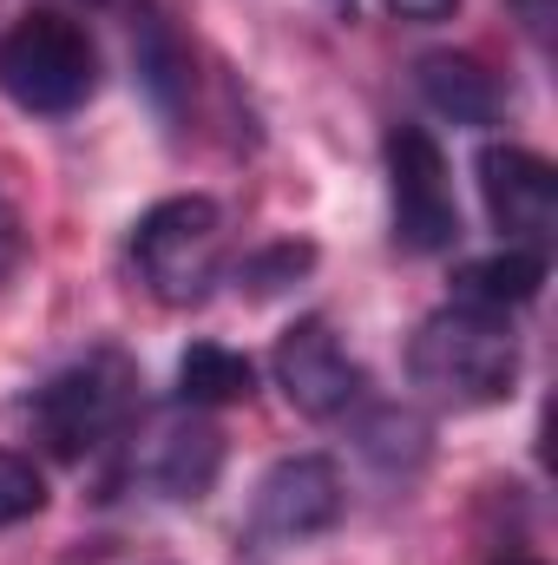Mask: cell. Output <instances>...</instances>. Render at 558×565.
I'll use <instances>...</instances> for the list:
<instances>
[{"mask_svg":"<svg viewBox=\"0 0 558 565\" xmlns=\"http://www.w3.org/2000/svg\"><path fill=\"white\" fill-rule=\"evenodd\" d=\"M309 264H315L309 244H270V250H257V257L237 270V282H244V296H277V289H289Z\"/></svg>","mask_w":558,"mask_h":565,"instance_id":"cell-15","label":"cell"},{"mask_svg":"<svg viewBox=\"0 0 558 565\" xmlns=\"http://www.w3.org/2000/svg\"><path fill=\"white\" fill-rule=\"evenodd\" d=\"M13 257H20V224H13V211L0 204V270H7Z\"/></svg>","mask_w":558,"mask_h":565,"instance_id":"cell-19","label":"cell"},{"mask_svg":"<svg viewBox=\"0 0 558 565\" xmlns=\"http://www.w3.org/2000/svg\"><path fill=\"white\" fill-rule=\"evenodd\" d=\"M257 395V369L250 355L224 349V342H191L178 362V402L184 408H224V402H250Z\"/></svg>","mask_w":558,"mask_h":565,"instance_id":"cell-13","label":"cell"},{"mask_svg":"<svg viewBox=\"0 0 558 565\" xmlns=\"http://www.w3.org/2000/svg\"><path fill=\"white\" fill-rule=\"evenodd\" d=\"M388 158V204H395V244L415 257H440L460 244V204H453V178L433 132L420 126H395L382 139Z\"/></svg>","mask_w":558,"mask_h":565,"instance_id":"cell-5","label":"cell"},{"mask_svg":"<svg viewBox=\"0 0 558 565\" xmlns=\"http://www.w3.org/2000/svg\"><path fill=\"white\" fill-rule=\"evenodd\" d=\"M132 388H139L132 362H126L119 349H99V355L60 369V375L26 402V415H33L40 440H46L60 460H86L99 440H112V434L126 427Z\"/></svg>","mask_w":558,"mask_h":565,"instance_id":"cell-4","label":"cell"},{"mask_svg":"<svg viewBox=\"0 0 558 565\" xmlns=\"http://www.w3.org/2000/svg\"><path fill=\"white\" fill-rule=\"evenodd\" d=\"M513 565H539V559H513Z\"/></svg>","mask_w":558,"mask_h":565,"instance_id":"cell-21","label":"cell"},{"mask_svg":"<svg viewBox=\"0 0 558 565\" xmlns=\"http://www.w3.org/2000/svg\"><path fill=\"white\" fill-rule=\"evenodd\" d=\"M408 375L427 395L453 402V408H486L506 402L519 382V335L500 309H473V302H447L433 309L408 342Z\"/></svg>","mask_w":558,"mask_h":565,"instance_id":"cell-1","label":"cell"},{"mask_svg":"<svg viewBox=\"0 0 558 565\" xmlns=\"http://www.w3.org/2000/svg\"><path fill=\"white\" fill-rule=\"evenodd\" d=\"M388 7H395L401 20H447L460 0H388Z\"/></svg>","mask_w":558,"mask_h":565,"instance_id":"cell-18","label":"cell"},{"mask_svg":"<svg viewBox=\"0 0 558 565\" xmlns=\"http://www.w3.org/2000/svg\"><path fill=\"white\" fill-rule=\"evenodd\" d=\"M224 467V434L211 422H164L151 434V454H144V473L171 493V500H204L211 480Z\"/></svg>","mask_w":558,"mask_h":565,"instance_id":"cell-11","label":"cell"},{"mask_svg":"<svg viewBox=\"0 0 558 565\" xmlns=\"http://www.w3.org/2000/svg\"><path fill=\"white\" fill-rule=\"evenodd\" d=\"M342 520V473L322 454H289L257 480L250 500V546L282 553V546H309Z\"/></svg>","mask_w":558,"mask_h":565,"instance_id":"cell-6","label":"cell"},{"mask_svg":"<svg viewBox=\"0 0 558 565\" xmlns=\"http://www.w3.org/2000/svg\"><path fill=\"white\" fill-rule=\"evenodd\" d=\"M513 7H519V26H526L539 46H546V26H552V0H513Z\"/></svg>","mask_w":558,"mask_h":565,"instance_id":"cell-17","label":"cell"},{"mask_svg":"<svg viewBox=\"0 0 558 565\" xmlns=\"http://www.w3.org/2000/svg\"><path fill=\"white\" fill-rule=\"evenodd\" d=\"M270 369H277V388L289 395V408L309 415V422L348 415V408L362 402V388H368L362 362L342 349V335L329 329V316H296L277 335Z\"/></svg>","mask_w":558,"mask_h":565,"instance_id":"cell-7","label":"cell"},{"mask_svg":"<svg viewBox=\"0 0 558 565\" xmlns=\"http://www.w3.org/2000/svg\"><path fill=\"white\" fill-rule=\"evenodd\" d=\"M362 447L382 460V467H395V454H408V467H415L420 454H427V427L415 415H401V408H382L375 422L362 427Z\"/></svg>","mask_w":558,"mask_h":565,"instance_id":"cell-16","label":"cell"},{"mask_svg":"<svg viewBox=\"0 0 558 565\" xmlns=\"http://www.w3.org/2000/svg\"><path fill=\"white\" fill-rule=\"evenodd\" d=\"M322 7H335V13H355V0H322Z\"/></svg>","mask_w":558,"mask_h":565,"instance_id":"cell-20","label":"cell"},{"mask_svg":"<svg viewBox=\"0 0 558 565\" xmlns=\"http://www.w3.org/2000/svg\"><path fill=\"white\" fill-rule=\"evenodd\" d=\"M415 93L453 126H493L506 113V86L473 60V53H420Z\"/></svg>","mask_w":558,"mask_h":565,"instance_id":"cell-9","label":"cell"},{"mask_svg":"<svg viewBox=\"0 0 558 565\" xmlns=\"http://www.w3.org/2000/svg\"><path fill=\"white\" fill-rule=\"evenodd\" d=\"M473 171H480L486 217L506 231V244L546 250L552 231H558V171H552V158H539V151H526V145H480Z\"/></svg>","mask_w":558,"mask_h":565,"instance_id":"cell-8","label":"cell"},{"mask_svg":"<svg viewBox=\"0 0 558 565\" xmlns=\"http://www.w3.org/2000/svg\"><path fill=\"white\" fill-rule=\"evenodd\" d=\"M0 93L20 113L66 119L99 93V46L79 20L66 13H20L0 33Z\"/></svg>","mask_w":558,"mask_h":565,"instance_id":"cell-2","label":"cell"},{"mask_svg":"<svg viewBox=\"0 0 558 565\" xmlns=\"http://www.w3.org/2000/svg\"><path fill=\"white\" fill-rule=\"evenodd\" d=\"M132 264L139 282L171 302L191 309L211 296V282L224 270V211L211 198H164L132 224Z\"/></svg>","mask_w":558,"mask_h":565,"instance_id":"cell-3","label":"cell"},{"mask_svg":"<svg viewBox=\"0 0 558 565\" xmlns=\"http://www.w3.org/2000/svg\"><path fill=\"white\" fill-rule=\"evenodd\" d=\"M546 289V250H526V244H506L493 257H473L460 264L453 277V302H473V309H519Z\"/></svg>","mask_w":558,"mask_h":565,"instance_id":"cell-12","label":"cell"},{"mask_svg":"<svg viewBox=\"0 0 558 565\" xmlns=\"http://www.w3.org/2000/svg\"><path fill=\"white\" fill-rule=\"evenodd\" d=\"M132 66H139V86H144V99H151V113L164 126H178L184 106H191V46L178 40V26L151 0L132 20Z\"/></svg>","mask_w":558,"mask_h":565,"instance_id":"cell-10","label":"cell"},{"mask_svg":"<svg viewBox=\"0 0 558 565\" xmlns=\"http://www.w3.org/2000/svg\"><path fill=\"white\" fill-rule=\"evenodd\" d=\"M40 507H46V480H40V467H33L26 454H7V447H0V526L33 520Z\"/></svg>","mask_w":558,"mask_h":565,"instance_id":"cell-14","label":"cell"}]
</instances>
